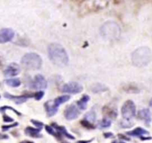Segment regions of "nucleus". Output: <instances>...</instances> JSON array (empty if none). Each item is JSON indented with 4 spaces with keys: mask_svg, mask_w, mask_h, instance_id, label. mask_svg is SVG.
<instances>
[{
    "mask_svg": "<svg viewBox=\"0 0 152 143\" xmlns=\"http://www.w3.org/2000/svg\"><path fill=\"white\" fill-rule=\"evenodd\" d=\"M48 53L50 61L54 65L63 67L68 65L69 61L68 53L62 45L59 43L50 44L48 48Z\"/></svg>",
    "mask_w": 152,
    "mask_h": 143,
    "instance_id": "nucleus-1",
    "label": "nucleus"
},
{
    "mask_svg": "<svg viewBox=\"0 0 152 143\" xmlns=\"http://www.w3.org/2000/svg\"><path fill=\"white\" fill-rule=\"evenodd\" d=\"M152 59V52L148 47H140L133 52L131 55L133 64L136 67L147 66Z\"/></svg>",
    "mask_w": 152,
    "mask_h": 143,
    "instance_id": "nucleus-2",
    "label": "nucleus"
},
{
    "mask_svg": "<svg viewBox=\"0 0 152 143\" xmlns=\"http://www.w3.org/2000/svg\"><path fill=\"white\" fill-rule=\"evenodd\" d=\"M121 30L120 26L114 22H107L100 28V34L102 38L108 40H114L120 38Z\"/></svg>",
    "mask_w": 152,
    "mask_h": 143,
    "instance_id": "nucleus-3",
    "label": "nucleus"
},
{
    "mask_svg": "<svg viewBox=\"0 0 152 143\" xmlns=\"http://www.w3.org/2000/svg\"><path fill=\"white\" fill-rule=\"evenodd\" d=\"M21 64L28 69H39L42 67V60L37 54L28 53L23 56L21 60Z\"/></svg>",
    "mask_w": 152,
    "mask_h": 143,
    "instance_id": "nucleus-4",
    "label": "nucleus"
},
{
    "mask_svg": "<svg viewBox=\"0 0 152 143\" xmlns=\"http://www.w3.org/2000/svg\"><path fill=\"white\" fill-rule=\"evenodd\" d=\"M109 2L103 1H88L82 3L79 8V15L85 16L91 12L98 11L105 8Z\"/></svg>",
    "mask_w": 152,
    "mask_h": 143,
    "instance_id": "nucleus-5",
    "label": "nucleus"
},
{
    "mask_svg": "<svg viewBox=\"0 0 152 143\" xmlns=\"http://www.w3.org/2000/svg\"><path fill=\"white\" fill-rule=\"evenodd\" d=\"M122 115L127 122H130L136 115V105L131 100H128L124 103L121 110Z\"/></svg>",
    "mask_w": 152,
    "mask_h": 143,
    "instance_id": "nucleus-6",
    "label": "nucleus"
},
{
    "mask_svg": "<svg viewBox=\"0 0 152 143\" xmlns=\"http://www.w3.org/2000/svg\"><path fill=\"white\" fill-rule=\"evenodd\" d=\"M83 90V86L77 82H69L65 84L62 87V91L63 93H71V94H77L81 93Z\"/></svg>",
    "mask_w": 152,
    "mask_h": 143,
    "instance_id": "nucleus-7",
    "label": "nucleus"
},
{
    "mask_svg": "<svg viewBox=\"0 0 152 143\" xmlns=\"http://www.w3.org/2000/svg\"><path fill=\"white\" fill-rule=\"evenodd\" d=\"M48 86L47 81L46 80L45 77L42 75H36L34 78V81L31 83V87L33 89H39L41 91V89H46Z\"/></svg>",
    "mask_w": 152,
    "mask_h": 143,
    "instance_id": "nucleus-8",
    "label": "nucleus"
},
{
    "mask_svg": "<svg viewBox=\"0 0 152 143\" xmlns=\"http://www.w3.org/2000/svg\"><path fill=\"white\" fill-rule=\"evenodd\" d=\"M15 33L11 28H2L0 31V43L10 42L13 39Z\"/></svg>",
    "mask_w": 152,
    "mask_h": 143,
    "instance_id": "nucleus-9",
    "label": "nucleus"
},
{
    "mask_svg": "<svg viewBox=\"0 0 152 143\" xmlns=\"http://www.w3.org/2000/svg\"><path fill=\"white\" fill-rule=\"evenodd\" d=\"M80 112L77 108V106L74 104H71L68 106L65 110V117L68 120H73L79 117Z\"/></svg>",
    "mask_w": 152,
    "mask_h": 143,
    "instance_id": "nucleus-10",
    "label": "nucleus"
},
{
    "mask_svg": "<svg viewBox=\"0 0 152 143\" xmlns=\"http://www.w3.org/2000/svg\"><path fill=\"white\" fill-rule=\"evenodd\" d=\"M20 72V67H19V65L13 63V64H10V65L7 67L4 73H5V75L6 77H13L19 75Z\"/></svg>",
    "mask_w": 152,
    "mask_h": 143,
    "instance_id": "nucleus-11",
    "label": "nucleus"
},
{
    "mask_svg": "<svg viewBox=\"0 0 152 143\" xmlns=\"http://www.w3.org/2000/svg\"><path fill=\"white\" fill-rule=\"evenodd\" d=\"M102 113L105 117H108L109 119H116L117 116V108L113 106L107 105L102 108Z\"/></svg>",
    "mask_w": 152,
    "mask_h": 143,
    "instance_id": "nucleus-12",
    "label": "nucleus"
},
{
    "mask_svg": "<svg viewBox=\"0 0 152 143\" xmlns=\"http://www.w3.org/2000/svg\"><path fill=\"white\" fill-rule=\"evenodd\" d=\"M138 116L141 120H142L145 122L147 126L150 125L151 122V112L149 109L145 108V109L140 110L138 113Z\"/></svg>",
    "mask_w": 152,
    "mask_h": 143,
    "instance_id": "nucleus-13",
    "label": "nucleus"
},
{
    "mask_svg": "<svg viewBox=\"0 0 152 143\" xmlns=\"http://www.w3.org/2000/svg\"><path fill=\"white\" fill-rule=\"evenodd\" d=\"M5 97L8 98V99H11L13 101H14V102L17 104H22V103L25 102L28 99V98L30 97V96H13V95H11L9 93H5ZM31 98V97H30Z\"/></svg>",
    "mask_w": 152,
    "mask_h": 143,
    "instance_id": "nucleus-14",
    "label": "nucleus"
},
{
    "mask_svg": "<svg viewBox=\"0 0 152 143\" xmlns=\"http://www.w3.org/2000/svg\"><path fill=\"white\" fill-rule=\"evenodd\" d=\"M45 108H46V110L49 117L55 115L58 111V107L54 105L52 101H48L45 103Z\"/></svg>",
    "mask_w": 152,
    "mask_h": 143,
    "instance_id": "nucleus-15",
    "label": "nucleus"
},
{
    "mask_svg": "<svg viewBox=\"0 0 152 143\" xmlns=\"http://www.w3.org/2000/svg\"><path fill=\"white\" fill-rule=\"evenodd\" d=\"M91 90L94 93H102L109 90L108 86L100 83H97L91 86Z\"/></svg>",
    "mask_w": 152,
    "mask_h": 143,
    "instance_id": "nucleus-16",
    "label": "nucleus"
},
{
    "mask_svg": "<svg viewBox=\"0 0 152 143\" xmlns=\"http://www.w3.org/2000/svg\"><path fill=\"white\" fill-rule=\"evenodd\" d=\"M40 130L41 129L39 128H34L32 127H27L25 130V133L28 136L33 137V138H39L42 136L40 135Z\"/></svg>",
    "mask_w": 152,
    "mask_h": 143,
    "instance_id": "nucleus-17",
    "label": "nucleus"
},
{
    "mask_svg": "<svg viewBox=\"0 0 152 143\" xmlns=\"http://www.w3.org/2000/svg\"><path fill=\"white\" fill-rule=\"evenodd\" d=\"M89 100H90V97L88 95H83V97L77 101L76 106H77L79 109L82 110H85L86 109V107H87V104Z\"/></svg>",
    "mask_w": 152,
    "mask_h": 143,
    "instance_id": "nucleus-18",
    "label": "nucleus"
},
{
    "mask_svg": "<svg viewBox=\"0 0 152 143\" xmlns=\"http://www.w3.org/2000/svg\"><path fill=\"white\" fill-rule=\"evenodd\" d=\"M127 134L132 136V137H142V136L146 135V134H148V132L145 129L142 128V127H137L134 130L128 132Z\"/></svg>",
    "mask_w": 152,
    "mask_h": 143,
    "instance_id": "nucleus-19",
    "label": "nucleus"
},
{
    "mask_svg": "<svg viewBox=\"0 0 152 143\" xmlns=\"http://www.w3.org/2000/svg\"><path fill=\"white\" fill-rule=\"evenodd\" d=\"M52 127H53V128H55L56 130H57L60 133H62V134L65 135V137H67V138L71 139H75L74 136H72L71 134L68 133V132L67 131L66 128H65V127H62V126H59V125H56V124H53Z\"/></svg>",
    "mask_w": 152,
    "mask_h": 143,
    "instance_id": "nucleus-20",
    "label": "nucleus"
},
{
    "mask_svg": "<svg viewBox=\"0 0 152 143\" xmlns=\"http://www.w3.org/2000/svg\"><path fill=\"white\" fill-rule=\"evenodd\" d=\"M70 98H71V96H68V95L59 96V97L56 98L55 99H54V101H53V104H54V105H55L56 107H59V106H60L61 104L67 102Z\"/></svg>",
    "mask_w": 152,
    "mask_h": 143,
    "instance_id": "nucleus-21",
    "label": "nucleus"
},
{
    "mask_svg": "<svg viewBox=\"0 0 152 143\" xmlns=\"http://www.w3.org/2000/svg\"><path fill=\"white\" fill-rule=\"evenodd\" d=\"M5 83L11 87H18L21 85V81L19 78H11L5 81Z\"/></svg>",
    "mask_w": 152,
    "mask_h": 143,
    "instance_id": "nucleus-22",
    "label": "nucleus"
},
{
    "mask_svg": "<svg viewBox=\"0 0 152 143\" xmlns=\"http://www.w3.org/2000/svg\"><path fill=\"white\" fill-rule=\"evenodd\" d=\"M46 130H47V132L48 133H50V135H53V137H57V139H61V133H59L58 131H56L53 128V127L50 126V125H46Z\"/></svg>",
    "mask_w": 152,
    "mask_h": 143,
    "instance_id": "nucleus-23",
    "label": "nucleus"
},
{
    "mask_svg": "<svg viewBox=\"0 0 152 143\" xmlns=\"http://www.w3.org/2000/svg\"><path fill=\"white\" fill-rule=\"evenodd\" d=\"M96 119H97V115H96V113L93 110L87 113L85 115V119L89 122H94L96 121Z\"/></svg>",
    "mask_w": 152,
    "mask_h": 143,
    "instance_id": "nucleus-24",
    "label": "nucleus"
},
{
    "mask_svg": "<svg viewBox=\"0 0 152 143\" xmlns=\"http://www.w3.org/2000/svg\"><path fill=\"white\" fill-rule=\"evenodd\" d=\"M111 121L109 119H103L98 123L99 127L102 129L109 128L111 126Z\"/></svg>",
    "mask_w": 152,
    "mask_h": 143,
    "instance_id": "nucleus-25",
    "label": "nucleus"
},
{
    "mask_svg": "<svg viewBox=\"0 0 152 143\" xmlns=\"http://www.w3.org/2000/svg\"><path fill=\"white\" fill-rule=\"evenodd\" d=\"M124 90L125 92L128 93H139V89L136 87L135 86H134L133 84H127L123 87Z\"/></svg>",
    "mask_w": 152,
    "mask_h": 143,
    "instance_id": "nucleus-26",
    "label": "nucleus"
},
{
    "mask_svg": "<svg viewBox=\"0 0 152 143\" xmlns=\"http://www.w3.org/2000/svg\"><path fill=\"white\" fill-rule=\"evenodd\" d=\"M6 110H11L13 111V112H14L16 114H17V115H21V113H20V112H18L17 110H16L15 109H13V107H8V106H4V107H0V112L5 113V111Z\"/></svg>",
    "mask_w": 152,
    "mask_h": 143,
    "instance_id": "nucleus-27",
    "label": "nucleus"
},
{
    "mask_svg": "<svg viewBox=\"0 0 152 143\" xmlns=\"http://www.w3.org/2000/svg\"><path fill=\"white\" fill-rule=\"evenodd\" d=\"M80 122H81L82 125H83L85 127H86V128L94 129V127H94V125H93L91 123V122H88V121L85 120V119H83V120H82Z\"/></svg>",
    "mask_w": 152,
    "mask_h": 143,
    "instance_id": "nucleus-28",
    "label": "nucleus"
},
{
    "mask_svg": "<svg viewBox=\"0 0 152 143\" xmlns=\"http://www.w3.org/2000/svg\"><path fill=\"white\" fill-rule=\"evenodd\" d=\"M44 95H45V93H44L43 91H39L34 94V98H35L36 100L39 101V100H41L43 98Z\"/></svg>",
    "mask_w": 152,
    "mask_h": 143,
    "instance_id": "nucleus-29",
    "label": "nucleus"
},
{
    "mask_svg": "<svg viewBox=\"0 0 152 143\" xmlns=\"http://www.w3.org/2000/svg\"><path fill=\"white\" fill-rule=\"evenodd\" d=\"M18 125H19V124H18L17 122H16V123L13 124V125H3V126L2 127V129L4 130V131H6V130H9L10 128L16 127V126H17Z\"/></svg>",
    "mask_w": 152,
    "mask_h": 143,
    "instance_id": "nucleus-30",
    "label": "nucleus"
},
{
    "mask_svg": "<svg viewBox=\"0 0 152 143\" xmlns=\"http://www.w3.org/2000/svg\"><path fill=\"white\" fill-rule=\"evenodd\" d=\"M31 122H32L34 125H36V126L39 129H42L44 125V124L42 123V122H39V121H36V120H34V119L31 120Z\"/></svg>",
    "mask_w": 152,
    "mask_h": 143,
    "instance_id": "nucleus-31",
    "label": "nucleus"
},
{
    "mask_svg": "<svg viewBox=\"0 0 152 143\" xmlns=\"http://www.w3.org/2000/svg\"><path fill=\"white\" fill-rule=\"evenodd\" d=\"M3 119H4V122H13V119H12L11 117H10V116H8V115H4Z\"/></svg>",
    "mask_w": 152,
    "mask_h": 143,
    "instance_id": "nucleus-32",
    "label": "nucleus"
},
{
    "mask_svg": "<svg viewBox=\"0 0 152 143\" xmlns=\"http://www.w3.org/2000/svg\"><path fill=\"white\" fill-rule=\"evenodd\" d=\"M103 135L105 138H113V134L111 133H104Z\"/></svg>",
    "mask_w": 152,
    "mask_h": 143,
    "instance_id": "nucleus-33",
    "label": "nucleus"
},
{
    "mask_svg": "<svg viewBox=\"0 0 152 143\" xmlns=\"http://www.w3.org/2000/svg\"><path fill=\"white\" fill-rule=\"evenodd\" d=\"M118 137L121 139H125V140H127V141H130V140H131V139L127 138V137H125V136L123 135V134H118Z\"/></svg>",
    "mask_w": 152,
    "mask_h": 143,
    "instance_id": "nucleus-34",
    "label": "nucleus"
},
{
    "mask_svg": "<svg viewBox=\"0 0 152 143\" xmlns=\"http://www.w3.org/2000/svg\"><path fill=\"white\" fill-rule=\"evenodd\" d=\"M93 141V139L90 140H80V141H78L76 143H90Z\"/></svg>",
    "mask_w": 152,
    "mask_h": 143,
    "instance_id": "nucleus-35",
    "label": "nucleus"
},
{
    "mask_svg": "<svg viewBox=\"0 0 152 143\" xmlns=\"http://www.w3.org/2000/svg\"><path fill=\"white\" fill-rule=\"evenodd\" d=\"M20 143H34V142H31V141H28V140H25V141L21 142Z\"/></svg>",
    "mask_w": 152,
    "mask_h": 143,
    "instance_id": "nucleus-36",
    "label": "nucleus"
},
{
    "mask_svg": "<svg viewBox=\"0 0 152 143\" xmlns=\"http://www.w3.org/2000/svg\"><path fill=\"white\" fill-rule=\"evenodd\" d=\"M112 143H125V142H118V141H114Z\"/></svg>",
    "mask_w": 152,
    "mask_h": 143,
    "instance_id": "nucleus-37",
    "label": "nucleus"
},
{
    "mask_svg": "<svg viewBox=\"0 0 152 143\" xmlns=\"http://www.w3.org/2000/svg\"><path fill=\"white\" fill-rule=\"evenodd\" d=\"M149 105H150V107H152V98H151V99L150 103H149Z\"/></svg>",
    "mask_w": 152,
    "mask_h": 143,
    "instance_id": "nucleus-38",
    "label": "nucleus"
},
{
    "mask_svg": "<svg viewBox=\"0 0 152 143\" xmlns=\"http://www.w3.org/2000/svg\"><path fill=\"white\" fill-rule=\"evenodd\" d=\"M63 143H68V142H63Z\"/></svg>",
    "mask_w": 152,
    "mask_h": 143,
    "instance_id": "nucleus-39",
    "label": "nucleus"
}]
</instances>
